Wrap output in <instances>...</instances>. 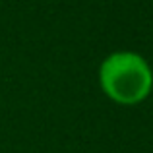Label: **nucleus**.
I'll use <instances>...</instances> for the list:
<instances>
[{
	"label": "nucleus",
	"instance_id": "obj_1",
	"mask_svg": "<svg viewBox=\"0 0 153 153\" xmlns=\"http://www.w3.org/2000/svg\"><path fill=\"white\" fill-rule=\"evenodd\" d=\"M99 85L112 103L134 107L153 91V70L134 51H116L105 56L99 66Z\"/></svg>",
	"mask_w": 153,
	"mask_h": 153
}]
</instances>
